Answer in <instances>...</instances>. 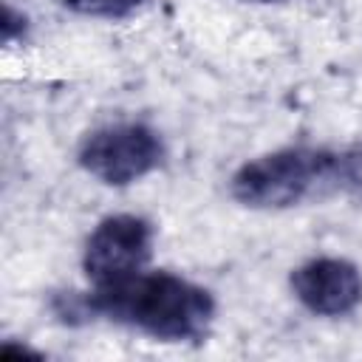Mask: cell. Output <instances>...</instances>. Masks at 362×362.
I'll return each mask as SVG.
<instances>
[{"mask_svg":"<svg viewBox=\"0 0 362 362\" xmlns=\"http://www.w3.org/2000/svg\"><path fill=\"white\" fill-rule=\"evenodd\" d=\"M54 308L68 322L99 314L164 342H201L215 317L212 294L173 272H139L88 294L57 297Z\"/></svg>","mask_w":362,"mask_h":362,"instance_id":"6da1fadb","label":"cell"},{"mask_svg":"<svg viewBox=\"0 0 362 362\" xmlns=\"http://www.w3.org/2000/svg\"><path fill=\"white\" fill-rule=\"evenodd\" d=\"M232 198L249 209H288L337 192V150L283 147L246 161L232 175Z\"/></svg>","mask_w":362,"mask_h":362,"instance_id":"7a4b0ae2","label":"cell"},{"mask_svg":"<svg viewBox=\"0 0 362 362\" xmlns=\"http://www.w3.org/2000/svg\"><path fill=\"white\" fill-rule=\"evenodd\" d=\"M164 147L153 127L116 122L93 130L79 147V164L107 187H127L161 164Z\"/></svg>","mask_w":362,"mask_h":362,"instance_id":"3957f363","label":"cell"},{"mask_svg":"<svg viewBox=\"0 0 362 362\" xmlns=\"http://www.w3.org/2000/svg\"><path fill=\"white\" fill-rule=\"evenodd\" d=\"M153 255V226L139 215H107L90 232L82 269L93 288L139 274Z\"/></svg>","mask_w":362,"mask_h":362,"instance_id":"277c9868","label":"cell"},{"mask_svg":"<svg viewBox=\"0 0 362 362\" xmlns=\"http://www.w3.org/2000/svg\"><path fill=\"white\" fill-rule=\"evenodd\" d=\"M294 297L317 317H342L362 303V272L345 257H314L291 272Z\"/></svg>","mask_w":362,"mask_h":362,"instance_id":"5b68a950","label":"cell"},{"mask_svg":"<svg viewBox=\"0 0 362 362\" xmlns=\"http://www.w3.org/2000/svg\"><path fill=\"white\" fill-rule=\"evenodd\" d=\"M337 192L362 198V144L337 150Z\"/></svg>","mask_w":362,"mask_h":362,"instance_id":"8992f818","label":"cell"},{"mask_svg":"<svg viewBox=\"0 0 362 362\" xmlns=\"http://www.w3.org/2000/svg\"><path fill=\"white\" fill-rule=\"evenodd\" d=\"M71 11L85 17H102V20H122L130 17L144 0H62Z\"/></svg>","mask_w":362,"mask_h":362,"instance_id":"52a82bcc","label":"cell"},{"mask_svg":"<svg viewBox=\"0 0 362 362\" xmlns=\"http://www.w3.org/2000/svg\"><path fill=\"white\" fill-rule=\"evenodd\" d=\"M260 3H280V0H260Z\"/></svg>","mask_w":362,"mask_h":362,"instance_id":"ba28073f","label":"cell"}]
</instances>
